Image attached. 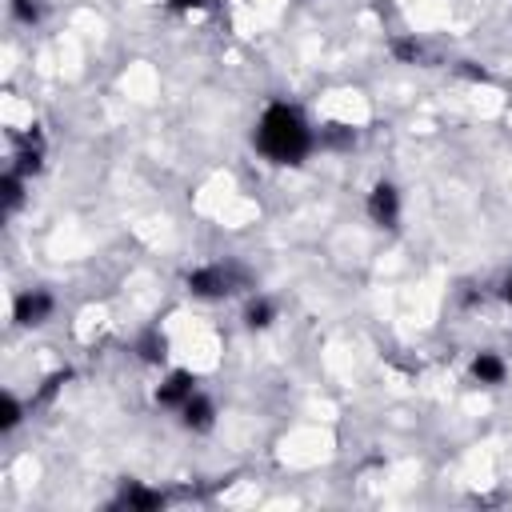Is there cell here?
<instances>
[{
    "label": "cell",
    "mask_w": 512,
    "mask_h": 512,
    "mask_svg": "<svg viewBox=\"0 0 512 512\" xmlns=\"http://www.w3.org/2000/svg\"><path fill=\"white\" fill-rule=\"evenodd\" d=\"M252 148L272 168H300L316 148V124L296 100H268L252 124Z\"/></svg>",
    "instance_id": "obj_1"
},
{
    "label": "cell",
    "mask_w": 512,
    "mask_h": 512,
    "mask_svg": "<svg viewBox=\"0 0 512 512\" xmlns=\"http://www.w3.org/2000/svg\"><path fill=\"white\" fill-rule=\"evenodd\" d=\"M184 292L200 304H224L240 292H252V272L248 264H240L236 256H216V260H200L184 272Z\"/></svg>",
    "instance_id": "obj_2"
},
{
    "label": "cell",
    "mask_w": 512,
    "mask_h": 512,
    "mask_svg": "<svg viewBox=\"0 0 512 512\" xmlns=\"http://www.w3.org/2000/svg\"><path fill=\"white\" fill-rule=\"evenodd\" d=\"M364 216H368L372 228H380V232H396L400 220H404V192H400V184L388 180V176L372 180L368 192H364Z\"/></svg>",
    "instance_id": "obj_3"
},
{
    "label": "cell",
    "mask_w": 512,
    "mask_h": 512,
    "mask_svg": "<svg viewBox=\"0 0 512 512\" xmlns=\"http://www.w3.org/2000/svg\"><path fill=\"white\" fill-rule=\"evenodd\" d=\"M52 316H56V292H52V288L36 284V288H20V292L12 296V324H16V328L36 332V328L52 324Z\"/></svg>",
    "instance_id": "obj_4"
},
{
    "label": "cell",
    "mask_w": 512,
    "mask_h": 512,
    "mask_svg": "<svg viewBox=\"0 0 512 512\" xmlns=\"http://www.w3.org/2000/svg\"><path fill=\"white\" fill-rule=\"evenodd\" d=\"M196 392H200V376L192 368H164L160 380H156V388H152V404L160 412H172L176 416Z\"/></svg>",
    "instance_id": "obj_5"
},
{
    "label": "cell",
    "mask_w": 512,
    "mask_h": 512,
    "mask_svg": "<svg viewBox=\"0 0 512 512\" xmlns=\"http://www.w3.org/2000/svg\"><path fill=\"white\" fill-rule=\"evenodd\" d=\"M44 164H48V140H44V132L36 124L28 132H16L12 136V168L32 180V176L44 172Z\"/></svg>",
    "instance_id": "obj_6"
},
{
    "label": "cell",
    "mask_w": 512,
    "mask_h": 512,
    "mask_svg": "<svg viewBox=\"0 0 512 512\" xmlns=\"http://www.w3.org/2000/svg\"><path fill=\"white\" fill-rule=\"evenodd\" d=\"M468 380L476 388H504L508 384V360L496 348H476L468 356Z\"/></svg>",
    "instance_id": "obj_7"
},
{
    "label": "cell",
    "mask_w": 512,
    "mask_h": 512,
    "mask_svg": "<svg viewBox=\"0 0 512 512\" xmlns=\"http://www.w3.org/2000/svg\"><path fill=\"white\" fill-rule=\"evenodd\" d=\"M216 420H220V408H216V400H212L204 388L176 412V424H180L188 436H208V432H216Z\"/></svg>",
    "instance_id": "obj_8"
},
{
    "label": "cell",
    "mask_w": 512,
    "mask_h": 512,
    "mask_svg": "<svg viewBox=\"0 0 512 512\" xmlns=\"http://www.w3.org/2000/svg\"><path fill=\"white\" fill-rule=\"evenodd\" d=\"M168 504V492L144 480H124L112 496V508H128V512H160Z\"/></svg>",
    "instance_id": "obj_9"
},
{
    "label": "cell",
    "mask_w": 512,
    "mask_h": 512,
    "mask_svg": "<svg viewBox=\"0 0 512 512\" xmlns=\"http://www.w3.org/2000/svg\"><path fill=\"white\" fill-rule=\"evenodd\" d=\"M276 320H280V300L252 288V292L244 296V304H240V324H244V332H268V328H276Z\"/></svg>",
    "instance_id": "obj_10"
},
{
    "label": "cell",
    "mask_w": 512,
    "mask_h": 512,
    "mask_svg": "<svg viewBox=\"0 0 512 512\" xmlns=\"http://www.w3.org/2000/svg\"><path fill=\"white\" fill-rule=\"evenodd\" d=\"M132 356L148 368H164L168 364V336L160 332V324H148L132 336Z\"/></svg>",
    "instance_id": "obj_11"
},
{
    "label": "cell",
    "mask_w": 512,
    "mask_h": 512,
    "mask_svg": "<svg viewBox=\"0 0 512 512\" xmlns=\"http://www.w3.org/2000/svg\"><path fill=\"white\" fill-rule=\"evenodd\" d=\"M24 200H28V176L8 164L0 172V208H4V216H16L24 208Z\"/></svg>",
    "instance_id": "obj_12"
},
{
    "label": "cell",
    "mask_w": 512,
    "mask_h": 512,
    "mask_svg": "<svg viewBox=\"0 0 512 512\" xmlns=\"http://www.w3.org/2000/svg\"><path fill=\"white\" fill-rule=\"evenodd\" d=\"M28 412H32V400H24L12 388H4L0 392V436H12L28 420Z\"/></svg>",
    "instance_id": "obj_13"
},
{
    "label": "cell",
    "mask_w": 512,
    "mask_h": 512,
    "mask_svg": "<svg viewBox=\"0 0 512 512\" xmlns=\"http://www.w3.org/2000/svg\"><path fill=\"white\" fill-rule=\"evenodd\" d=\"M68 380H72V368H52L48 376H40V384H36V392H32V408L56 404V396L68 388Z\"/></svg>",
    "instance_id": "obj_14"
},
{
    "label": "cell",
    "mask_w": 512,
    "mask_h": 512,
    "mask_svg": "<svg viewBox=\"0 0 512 512\" xmlns=\"http://www.w3.org/2000/svg\"><path fill=\"white\" fill-rule=\"evenodd\" d=\"M388 56L396 64H420L424 60V40H416L412 32H400V36L388 40Z\"/></svg>",
    "instance_id": "obj_15"
},
{
    "label": "cell",
    "mask_w": 512,
    "mask_h": 512,
    "mask_svg": "<svg viewBox=\"0 0 512 512\" xmlns=\"http://www.w3.org/2000/svg\"><path fill=\"white\" fill-rule=\"evenodd\" d=\"M316 140L328 152H348V148H356V128H348V124H324V128H316Z\"/></svg>",
    "instance_id": "obj_16"
},
{
    "label": "cell",
    "mask_w": 512,
    "mask_h": 512,
    "mask_svg": "<svg viewBox=\"0 0 512 512\" xmlns=\"http://www.w3.org/2000/svg\"><path fill=\"white\" fill-rule=\"evenodd\" d=\"M8 16L20 28H36L44 20V4L40 0H8Z\"/></svg>",
    "instance_id": "obj_17"
},
{
    "label": "cell",
    "mask_w": 512,
    "mask_h": 512,
    "mask_svg": "<svg viewBox=\"0 0 512 512\" xmlns=\"http://www.w3.org/2000/svg\"><path fill=\"white\" fill-rule=\"evenodd\" d=\"M216 0H164V8L172 12V16H196V12H204V8H212Z\"/></svg>",
    "instance_id": "obj_18"
},
{
    "label": "cell",
    "mask_w": 512,
    "mask_h": 512,
    "mask_svg": "<svg viewBox=\"0 0 512 512\" xmlns=\"http://www.w3.org/2000/svg\"><path fill=\"white\" fill-rule=\"evenodd\" d=\"M496 296H500V304L512 312V268L500 276V284H496Z\"/></svg>",
    "instance_id": "obj_19"
}]
</instances>
